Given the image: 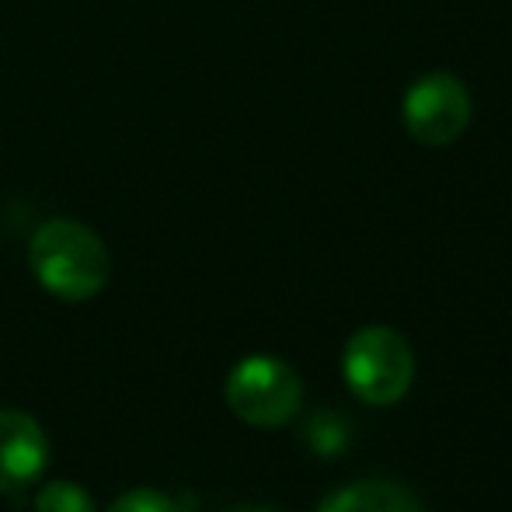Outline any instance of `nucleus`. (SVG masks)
<instances>
[{
  "instance_id": "f257e3e1",
  "label": "nucleus",
  "mask_w": 512,
  "mask_h": 512,
  "mask_svg": "<svg viewBox=\"0 0 512 512\" xmlns=\"http://www.w3.org/2000/svg\"><path fill=\"white\" fill-rule=\"evenodd\" d=\"M28 265L42 290L67 304H81L105 290L112 258L105 241L77 220H49L32 234Z\"/></svg>"
},
{
  "instance_id": "f03ea898",
  "label": "nucleus",
  "mask_w": 512,
  "mask_h": 512,
  "mask_svg": "<svg viewBox=\"0 0 512 512\" xmlns=\"http://www.w3.org/2000/svg\"><path fill=\"white\" fill-rule=\"evenodd\" d=\"M342 370L356 398L387 408L408 394L411 377H415V356L405 335H398L387 324H370L349 338Z\"/></svg>"
},
{
  "instance_id": "7ed1b4c3",
  "label": "nucleus",
  "mask_w": 512,
  "mask_h": 512,
  "mask_svg": "<svg viewBox=\"0 0 512 512\" xmlns=\"http://www.w3.org/2000/svg\"><path fill=\"white\" fill-rule=\"evenodd\" d=\"M300 401H304V384L283 359L251 356L237 363L227 377V405L248 425L276 429L297 415Z\"/></svg>"
},
{
  "instance_id": "20e7f679",
  "label": "nucleus",
  "mask_w": 512,
  "mask_h": 512,
  "mask_svg": "<svg viewBox=\"0 0 512 512\" xmlns=\"http://www.w3.org/2000/svg\"><path fill=\"white\" fill-rule=\"evenodd\" d=\"M471 91L453 74H425L401 98V122L422 147H450L471 122Z\"/></svg>"
},
{
  "instance_id": "39448f33",
  "label": "nucleus",
  "mask_w": 512,
  "mask_h": 512,
  "mask_svg": "<svg viewBox=\"0 0 512 512\" xmlns=\"http://www.w3.org/2000/svg\"><path fill=\"white\" fill-rule=\"evenodd\" d=\"M49 460V443L42 425L25 411L0 408V495L28 488Z\"/></svg>"
},
{
  "instance_id": "423d86ee",
  "label": "nucleus",
  "mask_w": 512,
  "mask_h": 512,
  "mask_svg": "<svg viewBox=\"0 0 512 512\" xmlns=\"http://www.w3.org/2000/svg\"><path fill=\"white\" fill-rule=\"evenodd\" d=\"M317 512H422V506L394 481H356L324 499Z\"/></svg>"
},
{
  "instance_id": "0eeeda50",
  "label": "nucleus",
  "mask_w": 512,
  "mask_h": 512,
  "mask_svg": "<svg viewBox=\"0 0 512 512\" xmlns=\"http://www.w3.org/2000/svg\"><path fill=\"white\" fill-rule=\"evenodd\" d=\"M35 512H95V502L74 481H56L35 495Z\"/></svg>"
},
{
  "instance_id": "6e6552de",
  "label": "nucleus",
  "mask_w": 512,
  "mask_h": 512,
  "mask_svg": "<svg viewBox=\"0 0 512 512\" xmlns=\"http://www.w3.org/2000/svg\"><path fill=\"white\" fill-rule=\"evenodd\" d=\"M108 512H178V506L168 495L154 492V488H136V492H126L122 499H115Z\"/></svg>"
},
{
  "instance_id": "1a4fd4ad",
  "label": "nucleus",
  "mask_w": 512,
  "mask_h": 512,
  "mask_svg": "<svg viewBox=\"0 0 512 512\" xmlns=\"http://www.w3.org/2000/svg\"><path fill=\"white\" fill-rule=\"evenodd\" d=\"M248 512H269V509H248Z\"/></svg>"
}]
</instances>
